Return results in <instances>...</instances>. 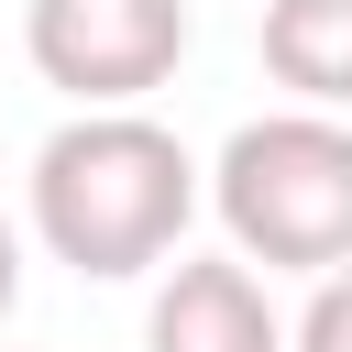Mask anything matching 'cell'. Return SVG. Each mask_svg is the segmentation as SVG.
<instances>
[{
  "mask_svg": "<svg viewBox=\"0 0 352 352\" xmlns=\"http://www.w3.org/2000/svg\"><path fill=\"white\" fill-rule=\"evenodd\" d=\"M198 220V154L143 110H77L33 154V242L88 286L154 275Z\"/></svg>",
  "mask_w": 352,
  "mask_h": 352,
  "instance_id": "obj_1",
  "label": "cell"
},
{
  "mask_svg": "<svg viewBox=\"0 0 352 352\" xmlns=\"http://www.w3.org/2000/svg\"><path fill=\"white\" fill-rule=\"evenodd\" d=\"M198 176H209V209L242 264H264V275L352 264V121L341 110H264Z\"/></svg>",
  "mask_w": 352,
  "mask_h": 352,
  "instance_id": "obj_2",
  "label": "cell"
},
{
  "mask_svg": "<svg viewBox=\"0 0 352 352\" xmlns=\"http://www.w3.org/2000/svg\"><path fill=\"white\" fill-rule=\"evenodd\" d=\"M22 55L77 110H143L187 55V0H33Z\"/></svg>",
  "mask_w": 352,
  "mask_h": 352,
  "instance_id": "obj_3",
  "label": "cell"
},
{
  "mask_svg": "<svg viewBox=\"0 0 352 352\" xmlns=\"http://www.w3.org/2000/svg\"><path fill=\"white\" fill-rule=\"evenodd\" d=\"M143 352H286V319L242 253H176L143 308Z\"/></svg>",
  "mask_w": 352,
  "mask_h": 352,
  "instance_id": "obj_4",
  "label": "cell"
},
{
  "mask_svg": "<svg viewBox=\"0 0 352 352\" xmlns=\"http://www.w3.org/2000/svg\"><path fill=\"white\" fill-rule=\"evenodd\" d=\"M264 77L297 110H352V0H264Z\"/></svg>",
  "mask_w": 352,
  "mask_h": 352,
  "instance_id": "obj_5",
  "label": "cell"
},
{
  "mask_svg": "<svg viewBox=\"0 0 352 352\" xmlns=\"http://www.w3.org/2000/svg\"><path fill=\"white\" fill-rule=\"evenodd\" d=\"M286 352H352V264H330V275H308V308H297V330H286Z\"/></svg>",
  "mask_w": 352,
  "mask_h": 352,
  "instance_id": "obj_6",
  "label": "cell"
},
{
  "mask_svg": "<svg viewBox=\"0 0 352 352\" xmlns=\"http://www.w3.org/2000/svg\"><path fill=\"white\" fill-rule=\"evenodd\" d=\"M11 308H22V231L0 220V319H11Z\"/></svg>",
  "mask_w": 352,
  "mask_h": 352,
  "instance_id": "obj_7",
  "label": "cell"
}]
</instances>
